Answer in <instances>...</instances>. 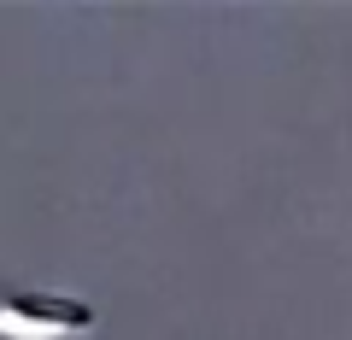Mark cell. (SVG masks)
Here are the masks:
<instances>
[{
  "label": "cell",
  "mask_w": 352,
  "mask_h": 340,
  "mask_svg": "<svg viewBox=\"0 0 352 340\" xmlns=\"http://www.w3.org/2000/svg\"><path fill=\"white\" fill-rule=\"evenodd\" d=\"M94 311L59 293H12L0 305V340H65V335H88Z\"/></svg>",
  "instance_id": "6da1fadb"
}]
</instances>
